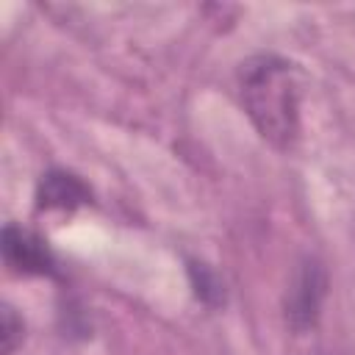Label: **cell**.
Here are the masks:
<instances>
[{
	"mask_svg": "<svg viewBox=\"0 0 355 355\" xmlns=\"http://www.w3.org/2000/svg\"><path fill=\"white\" fill-rule=\"evenodd\" d=\"M189 277H191V286H194V294L208 302V305H219L225 300V288L219 283V277L200 261H189Z\"/></svg>",
	"mask_w": 355,
	"mask_h": 355,
	"instance_id": "5",
	"label": "cell"
},
{
	"mask_svg": "<svg viewBox=\"0 0 355 355\" xmlns=\"http://www.w3.org/2000/svg\"><path fill=\"white\" fill-rule=\"evenodd\" d=\"M327 294V272L316 258H302L291 275L286 291V322L297 333H308L316 327L322 302Z\"/></svg>",
	"mask_w": 355,
	"mask_h": 355,
	"instance_id": "2",
	"label": "cell"
},
{
	"mask_svg": "<svg viewBox=\"0 0 355 355\" xmlns=\"http://www.w3.org/2000/svg\"><path fill=\"white\" fill-rule=\"evenodd\" d=\"M236 86L255 130L277 150L294 147L300 136V86L294 67L272 53L239 64Z\"/></svg>",
	"mask_w": 355,
	"mask_h": 355,
	"instance_id": "1",
	"label": "cell"
},
{
	"mask_svg": "<svg viewBox=\"0 0 355 355\" xmlns=\"http://www.w3.org/2000/svg\"><path fill=\"white\" fill-rule=\"evenodd\" d=\"M89 200H92L89 186L67 169L44 172L36 186V208L39 211H72L78 205H86Z\"/></svg>",
	"mask_w": 355,
	"mask_h": 355,
	"instance_id": "4",
	"label": "cell"
},
{
	"mask_svg": "<svg viewBox=\"0 0 355 355\" xmlns=\"http://www.w3.org/2000/svg\"><path fill=\"white\" fill-rule=\"evenodd\" d=\"M3 261L14 275H36V277H55L58 263L50 252L47 241L19 225H6L0 236Z\"/></svg>",
	"mask_w": 355,
	"mask_h": 355,
	"instance_id": "3",
	"label": "cell"
},
{
	"mask_svg": "<svg viewBox=\"0 0 355 355\" xmlns=\"http://www.w3.org/2000/svg\"><path fill=\"white\" fill-rule=\"evenodd\" d=\"M25 336V324L17 316V311L11 305H3V316H0V344H3V355H11Z\"/></svg>",
	"mask_w": 355,
	"mask_h": 355,
	"instance_id": "6",
	"label": "cell"
}]
</instances>
